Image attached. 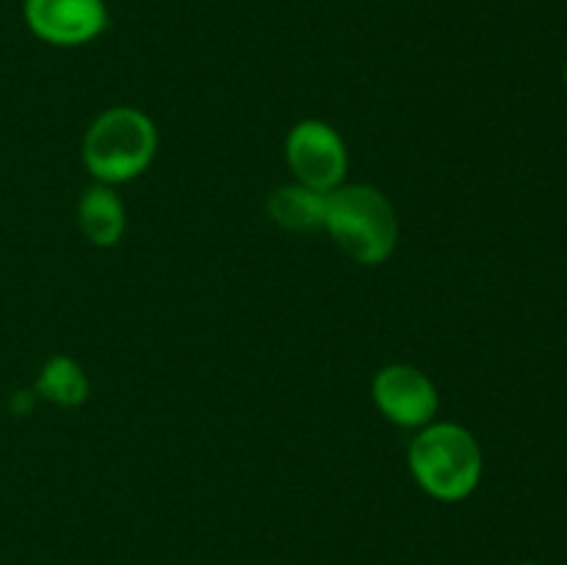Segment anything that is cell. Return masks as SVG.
Returning a JSON list of instances; mask_svg holds the SVG:
<instances>
[{"mask_svg":"<svg viewBox=\"0 0 567 565\" xmlns=\"http://www.w3.org/2000/svg\"><path fill=\"white\" fill-rule=\"evenodd\" d=\"M158 153V131L144 111L133 105L105 109L83 136L81 155L92 177L105 186L133 181L153 164Z\"/></svg>","mask_w":567,"mask_h":565,"instance_id":"3","label":"cell"},{"mask_svg":"<svg viewBox=\"0 0 567 565\" xmlns=\"http://www.w3.org/2000/svg\"><path fill=\"white\" fill-rule=\"evenodd\" d=\"M271 222L293 233H313L324 230L327 214V192L302 186V183H286L277 186L266 199Z\"/></svg>","mask_w":567,"mask_h":565,"instance_id":"8","label":"cell"},{"mask_svg":"<svg viewBox=\"0 0 567 565\" xmlns=\"http://www.w3.org/2000/svg\"><path fill=\"white\" fill-rule=\"evenodd\" d=\"M408 465L421 491L437 502L468 499L485 471L480 441L454 421H432L421 427L408 449Z\"/></svg>","mask_w":567,"mask_h":565,"instance_id":"2","label":"cell"},{"mask_svg":"<svg viewBox=\"0 0 567 565\" xmlns=\"http://www.w3.org/2000/svg\"><path fill=\"white\" fill-rule=\"evenodd\" d=\"M371 399L377 410L402 430H421L432 424L441 408L435 382L410 363L382 366L371 380Z\"/></svg>","mask_w":567,"mask_h":565,"instance_id":"5","label":"cell"},{"mask_svg":"<svg viewBox=\"0 0 567 565\" xmlns=\"http://www.w3.org/2000/svg\"><path fill=\"white\" fill-rule=\"evenodd\" d=\"M324 230L349 260L380 266L399 244V216L380 188L369 183H343L327 194Z\"/></svg>","mask_w":567,"mask_h":565,"instance_id":"1","label":"cell"},{"mask_svg":"<svg viewBox=\"0 0 567 565\" xmlns=\"http://www.w3.org/2000/svg\"><path fill=\"white\" fill-rule=\"evenodd\" d=\"M37 393L59 408H78L89 399V377L78 360L55 355L39 371Z\"/></svg>","mask_w":567,"mask_h":565,"instance_id":"9","label":"cell"},{"mask_svg":"<svg viewBox=\"0 0 567 565\" xmlns=\"http://www.w3.org/2000/svg\"><path fill=\"white\" fill-rule=\"evenodd\" d=\"M78 227L94 247H114L125 236L127 210L114 186L94 183L78 199Z\"/></svg>","mask_w":567,"mask_h":565,"instance_id":"7","label":"cell"},{"mask_svg":"<svg viewBox=\"0 0 567 565\" xmlns=\"http://www.w3.org/2000/svg\"><path fill=\"white\" fill-rule=\"evenodd\" d=\"M565 81H567V70H565Z\"/></svg>","mask_w":567,"mask_h":565,"instance_id":"11","label":"cell"},{"mask_svg":"<svg viewBox=\"0 0 567 565\" xmlns=\"http://www.w3.org/2000/svg\"><path fill=\"white\" fill-rule=\"evenodd\" d=\"M22 11L33 37L55 48L92 42L109 25L103 0H25Z\"/></svg>","mask_w":567,"mask_h":565,"instance_id":"6","label":"cell"},{"mask_svg":"<svg viewBox=\"0 0 567 565\" xmlns=\"http://www.w3.org/2000/svg\"><path fill=\"white\" fill-rule=\"evenodd\" d=\"M524 565H535V563H524Z\"/></svg>","mask_w":567,"mask_h":565,"instance_id":"10","label":"cell"},{"mask_svg":"<svg viewBox=\"0 0 567 565\" xmlns=\"http://www.w3.org/2000/svg\"><path fill=\"white\" fill-rule=\"evenodd\" d=\"M286 161L293 181L327 192L343 186L349 170V150L341 133L321 120H302L288 131Z\"/></svg>","mask_w":567,"mask_h":565,"instance_id":"4","label":"cell"}]
</instances>
